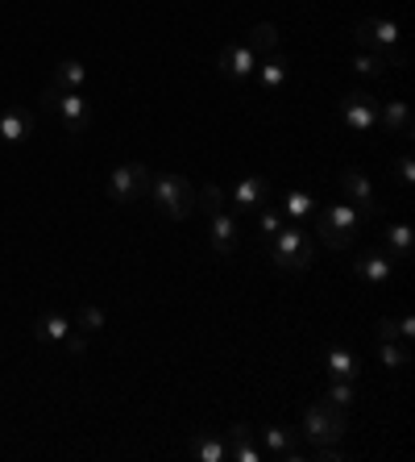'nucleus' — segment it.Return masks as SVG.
<instances>
[{
	"label": "nucleus",
	"instance_id": "f257e3e1",
	"mask_svg": "<svg viewBox=\"0 0 415 462\" xmlns=\"http://www.w3.org/2000/svg\"><path fill=\"white\" fill-rule=\"evenodd\" d=\"M311 217H316V230L311 233H316L328 250H349V246H353L357 225H361V213H357L349 200H332V205L316 208Z\"/></svg>",
	"mask_w": 415,
	"mask_h": 462
},
{
	"label": "nucleus",
	"instance_id": "f03ea898",
	"mask_svg": "<svg viewBox=\"0 0 415 462\" xmlns=\"http://www.w3.org/2000/svg\"><path fill=\"white\" fill-rule=\"evenodd\" d=\"M270 258L278 271H291V275H303L316 258V238L303 225H291V230H278L270 238Z\"/></svg>",
	"mask_w": 415,
	"mask_h": 462
},
{
	"label": "nucleus",
	"instance_id": "7ed1b4c3",
	"mask_svg": "<svg viewBox=\"0 0 415 462\" xmlns=\"http://www.w3.org/2000/svg\"><path fill=\"white\" fill-rule=\"evenodd\" d=\"M150 200H154V208L170 221H187L191 213H195V188H191L183 175H170V171L158 175V180H150Z\"/></svg>",
	"mask_w": 415,
	"mask_h": 462
},
{
	"label": "nucleus",
	"instance_id": "20e7f679",
	"mask_svg": "<svg viewBox=\"0 0 415 462\" xmlns=\"http://www.w3.org/2000/svg\"><path fill=\"white\" fill-rule=\"evenodd\" d=\"M349 433V421H344V408H332L328 400L324 404H311L303 413V438L311 446H336V441Z\"/></svg>",
	"mask_w": 415,
	"mask_h": 462
},
{
	"label": "nucleus",
	"instance_id": "39448f33",
	"mask_svg": "<svg viewBox=\"0 0 415 462\" xmlns=\"http://www.w3.org/2000/svg\"><path fill=\"white\" fill-rule=\"evenodd\" d=\"M357 46H374L391 67H403V55H399V25L382 21V17H361L357 21Z\"/></svg>",
	"mask_w": 415,
	"mask_h": 462
},
{
	"label": "nucleus",
	"instance_id": "423d86ee",
	"mask_svg": "<svg viewBox=\"0 0 415 462\" xmlns=\"http://www.w3.org/2000/svg\"><path fill=\"white\" fill-rule=\"evenodd\" d=\"M150 167L145 163H120V167H112V175H108V196L117 200V205H133V200H142L145 192H150Z\"/></svg>",
	"mask_w": 415,
	"mask_h": 462
},
{
	"label": "nucleus",
	"instance_id": "0eeeda50",
	"mask_svg": "<svg viewBox=\"0 0 415 462\" xmlns=\"http://www.w3.org/2000/svg\"><path fill=\"white\" fill-rule=\"evenodd\" d=\"M42 100H46V109L54 113V117H59L71 134H79L83 125H87V117H92V109H87V100H83L79 92H54V88H46Z\"/></svg>",
	"mask_w": 415,
	"mask_h": 462
},
{
	"label": "nucleus",
	"instance_id": "6e6552de",
	"mask_svg": "<svg viewBox=\"0 0 415 462\" xmlns=\"http://www.w3.org/2000/svg\"><path fill=\"white\" fill-rule=\"evenodd\" d=\"M341 192L361 217H374V213H378V192H374V183H369L366 171H357V167L341 171Z\"/></svg>",
	"mask_w": 415,
	"mask_h": 462
},
{
	"label": "nucleus",
	"instance_id": "1a4fd4ad",
	"mask_svg": "<svg viewBox=\"0 0 415 462\" xmlns=\"http://www.w3.org/2000/svg\"><path fill=\"white\" fill-rule=\"evenodd\" d=\"M258 71V50L245 46V42H228L220 50V75H225L228 84H245L249 75Z\"/></svg>",
	"mask_w": 415,
	"mask_h": 462
},
{
	"label": "nucleus",
	"instance_id": "9d476101",
	"mask_svg": "<svg viewBox=\"0 0 415 462\" xmlns=\"http://www.w3.org/2000/svg\"><path fill=\"white\" fill-rule=\"evenodd\" d=\"M341 122L353 130V134H369L378 125V109H374V97L369 92H349L341 100Z\"/></svg>",
	"mask_w": 415,
	"mask_h": 462
},
{
	"label": "nucleus",
	"instance_id": "9b49d317",
	"mask_svg": "<svg viewBox=\"0 0 415 462\" xmlns=\"http://www.w3.org/2000/svg\"><path fill=\"white\" fill-rule=\"evenodd\" d=\"M266 196H270V183L261 180V175H241V180L233 183L228 200H233L241 213H258V208L266 205Z\"/></svg>",
	"mask_w": 415,
	"mask_h": 462
},
{
	"label": "nucleus",
	"instance_id": "f8f14e48",
	"mask_svg": "<svg viewBox=\"0 0 415 462\" xmlns=\"http://www.w3.org/2000/svg\"><path fill=\"white\" fill-rule=\"evenodd\" d=\"M391 271H394V258L378 255V250H369V255H357L353 258V275L369 288H382V283H391Z\"/></svg>",
	"mask_w": 415,
	"mask_h": 462
},
{
	"label": "nucleus",
	"instance_id": "ddd939ff",
	"mask_svg": "<svg viewBox=\"0 0 415 462\" xmlns=\"http://www.w3.org/2000/svg\"><path fill=\"white\" fill-rule=\"evenodd\" d=\"M34 134V117L25 109H4L0 113V142H25V138Z\"/></svg>",
	"mask_w": 415,
	"mask_h": 462
},
{
	"label": "nucleus",
	"instance_id": "4468645a",
	"mask_svg": "<svg viewBox=\"0 0 415 462\" xmlns=\"http://www.w3.org/2000/svg\"><path fill=\"white\" fill-rule=\"evenodd\" d=\"M286 71H291V59H286V55H274V50H270V59L258 67V88L266 92V97H274V92L286 84Z\"/></svg>",
	"mask_w": 415,
	"mask_h": 462
},
{
	"label": "nucleus",
	"instance_id": "2eb2a0df",
	"mask_svg": "<svg viewBox=\"0 0 415 462\" xmlns=\"http://www.w3.org/2000/svg\"><path fill=\"white\" fill-rule=\"evenodd\" d=\"M241 242V233H237V221L228 217L225 208L220 213H212V250L216 255H233Z\"/></svg>",
	"mask_w": 415,
	"mask_h": 462
},
{
	"label": "nucleus",
	"instance_id": "dca6fc26",
	"mask_svg": "<svg viewBox=\"0 0 415 462\" xmlns=\"http://www.w3.org/2000/svg\"><path fill=\"white\" fill-rule=\"evenodd\" d=\"M324 371H328L332 379H349V383H357V354L344 350V346H328V350H324Z\"/></svg>",
	"mask_w": 415,
	"mask_h": 462
},
{
	"label": "nucleus",
	"instance_id": "f3484780",
	"mask_svg": "<svg viewBox=\"0 0 415 462\" xmlns=\"http://www.w3.org/2000/svg\"><path fill=\"white\" fill-rule=\"evenodd\" d=\"M225 441H228V454H233L237 462H258V446H253V429H249L245 421H237V425L228 429Z\"/></svg>",
	"mask_w": 415,
	"mask_h": 462
},
{
	"label": "nucleus",
	"instance_id": "a211bd4d",
	"mask_svg": "<svg viewBox=\"0 0 415 462\" xmlns=\"http://www.w3.org/2000/svg\"><path fill=\"white\" fill-rule=\"evenodd\" d=\"M83 80H87V67H83L79 59H62L59 67H54V80H50V88H54V92H79Z\"/></svg>",
	"mask_w": 415,
	"mask_h": 462
},
{
	"label": "nucleus",
	"instance_id": "6ab92c4d",
	"mask_svg": "<svg viewBox=\"0 0 415 462\" xmlns=\"http://www.w3.org/2000/svg\"><path fill=\"white\" fill-rule=\"evenodd\" d=\"M261 441H266V450H270V458H278V462L299 458V450H295V433H286V429H278V425L261 429Z\"/></svg>",
	"mask_w": 415,
	"mask_h": 462
},
{
	"label": "nucleus",
	"instance_id": "aec40b11",
	"mask_svg": "<svg viewBox=\"0 0 415 462\" xmlns=\"http://www.w3.org/2000/svg\"><path fill=\"white\" fill-rule=\"evenodd\" d=\"M191 454L200 462H225L228 441L220 433H191Z\"/></svg>",
	"mask_w": 415,
	"mask_h": 462
},
{
	"label": "nucleus",
	"instance_id": "412c9836",
	"mask_svg": "<svg viewBox=\"0 0 415 462\" xmlns=\"http://www.w3.org/2000/svg\"><path fill=\"white\" fill-rule=\"evenodd\" d=\"M382 125L391 130V134H399V138H411V109H407L403 100H386L382 105Z\"/></svg>",
	"mask_w": 415,
	"mask_h": 462
},
{
	"label": "nucleus",
	"instance_id": "4be33fe9",
	"mask_svg": "<svg viewBox=\"0 0 415 462\" xmlns=\"http://www.w3.org/2000/svg\"><path fill=\"white\" fill-rule=\"evenodd\" d=\"M382 238H386V246H391L394 263H407V258H411V225H407V221H391Z\"/></svg>",
	"mask_w": 415,
	"mask_h": 462
},
{
	"label": "nucleus",
	"instance_id": "5701e85b",
	"mask_svg": "<svg viewBox=\"0 0 415 462\" xmlns=\"http://www.w3.org/2000/svg\"><path fill=\"white\" fill-rule=\"evenodd\" d=\"M34 333H37V341H67V338H71V321L59 316V313H46L34 325Z\"/></svg>",
	"mask_w": 415,
	"mask_h": 462
},
{
	"label": "nucleus",
	"instance_id": "b1692460",
	"mask_svg": "<svg viewBox=\"0 0 415 462\" xmlns=\"http://www.w3.org/2000/svg\"><path fill=\"white\" fill-rule=\"evenodd\" d=\"M283 213L291 221H308L311 213H316V200H311L308 192H286L283 196Z\"/></svg>",
	"mask_w": 415,
	"mask_h": 462
},
{
	"label": "nucleus",
	"instance_id": "393cba45",
	"mask_svg": "<svg viewBox=\"0 0 415 462\" xmlns=\"http://www.w3.org/2000/svg\"><path fill=\"white\" fill-rule=\"evenodd\" d=\"M245 46H253V50H258V55H270V50L278 46V29H274L270 21L253 25V29H249V38H245Z\"/></svg>",
	"mask_w": 415,
	"mask_h": 462
},
{
	"label": "nucleus",
	"instance_id": "a878e982",
	"mask_svg": "<svg viewBox=\"0 0 415 462\" xmlns=\"http://www.w3.org/2000/svg\"><path fill=\"white\" fill-rule=\"evenodd\" d=\"M386 67H391V63L382 59V55H353V71L366 75V80H378Z\"/></svg>",
	"mask_w": 415,
	"mask_h": 462
},
{
	"label": "nucleus",
	"instance_id": "bb28decb",
	"mask_svg": "<svg viewBox=\"0 0 415 462\" xmlns=\"http://www.w3.org/2000/svg\"><path fill=\"white\" fill-rule=\"evenodd\" d=\"M382 366H391V371H403L407 363H411V354H407V346H399V341H382Z\"/></svg>",
	"mask_w": 415,
	"mask_h": 462
},
{
	"label": "nucleus",
	"instance_id": "cd10ccee",
	"mask_svg": "<svg viewBox=\"0 0 415 462\" xmlns=\"http://www.w3.org/2000/svg\"><path fill=\"white\" fill-rule=\"evenodd\" d=\"M324 400H328L332 408H349V404H353V383H349V379H332V388Z\"/></svg>",
	"mask_w": 415,
	"mask_h": 462
},
{
	"label": "nucleus",
	"instance_id": "c85d7f7f",
	"mask_svg": "<svg viewBox=\"0 0 415 462\" xmlns=\"http://www.w3.org/2000/svg\"><path fill=\"white\" fill-rule=\"evenodd\" d=\"M394 180H399V192H411V183H415V158L411 155H403L399 163H394Z\"/></svg>",
	"mask_w": 415,
	"mask_h": 462
},
{
	"label": "nucleus",
	"instance_id": "c756f323",
	"mask_svg": "<svg viewBox=\"0 0 415 462\" xmlns=\"http://www.w3.org/2000/svg\"><path fill=\"white\" fill-rule=\"evenodd\" d=\"M104 329V313L95 305H83L79 308V333H100Z\"/></svg>",
	"mask_w": 415,
	"mask_h": 462
},
{
	"label": "nucleus",
	"instance_id": "7c9ffc66",
	"mask_svg": "<svg viewBox=\"0 0 415 462\" xmlns=\"http://www.w3.org/2000/svg\"><path fill=\"white\" fill-rule=\"evenodd\" d=\"M258 230H261V238H274V233L283 230V217H278V213H270V208H266V213H261V217H258Z\"/></svg>",
	"mask_w": 415,
	"mask_h": 462
},
{
	"label": "nucleus",
	"instance_id": "2f4dec72",
	"mask_svg": "<svg viewBox=\"0 0 415 462\" xmlns=\"http://www.w3.org/2000/svg\"><path fill=\"white\" fill-rule=\"evenodd\" d=\"M378 341H399V325H394L391 316H382L378 321Z\"/></svg>",
	"mask_w": 415,
	"mask_h": 462
},
{
	"label": "nucleus",
	"instance_id": "473e14b6",
	"mask_svg": "<svg viewBox=\"0 0 415 462\" xmlns=\"http://www.w3.org/2000/svg\"><path fill=\"white\" fill-rule=\"evenodd\" d=\"M394 325H399V341H411V338H415V321H411V313H403L399 321H394Z\"/></svg>",
	"mask_w": 415,
	"mask_h": 462
},
{
	"label": "nucleus",
	"instance_id": "72a5a7b5",
	"mask_svg": "<svg viewBox=\"0 0 415 462\" xmlns=\"http://www.w3.org/2000/svg\"><path fill=\"white\" fill-rule=\"evenodd\" d=\"M316 458H320V462H341L344 454L336 450V446H316Z\"/></svg>",
	"mask_w": 415,
	"mask_h": 462
}]
</instances>
